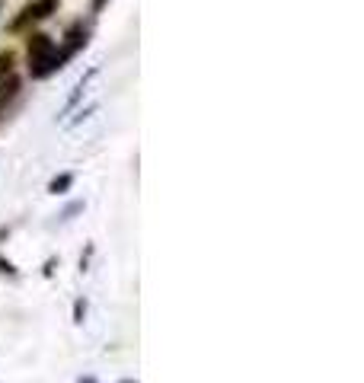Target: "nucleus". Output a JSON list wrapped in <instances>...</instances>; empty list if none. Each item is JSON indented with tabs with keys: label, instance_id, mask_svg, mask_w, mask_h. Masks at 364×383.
Here are the masks:
<instances>
[{
	"label": "nucleus",
	"instance_id": "nucleus-5",
	"mask_svg": "<svg viewBox=\"0 0 364 383\" xmlns=\"http://www.w3.org/2000/svg\"><path fill=\"white\" fill-rule=\"evenodd\" d=\"M70 186H74V176H70V173H61V176H54V179L48 182V192H52V195H64Z\"/></svg>",
	"mask_w": 364,
	"mask_h": 383
},
{
	"label": "nucleus",
	"instance_id": "nucleus-7",
	"mask_svg": "<svg viewBox=\"0 0 364 383\" xmlns=\"http://www.w3.org/2000/svg\"><path fill=\"white\" fill-rule=\"evenodd\" d=\"M0 271H3V275H10V278H16V275H20V271H16V265L10 262V259H3V255H0Z\"/></svg>",
	"mask_w": 364,
	"mask_h": 383
},
{
	"label": "nucleus",
	"instance_id": "nucleus-1",
	"mask_svg": "<svg viewBox=\"0 0 364 383\" xmlns=\"http://www.w3.org/2000/svg\"><path fill=\"white\" fill-rule=\"evenodd\" d=\"M26 52H29V74L36 80H45V77H52L54 70L68 64V58L61 54V48H54L52 36H45V32H32Z\"/></svg>",
	"mask_w": 364,
	"mask_h": 383
},
{
	"label": "nucleus",
	"instance_id": "nucleus-6",
	"mask_svg": "<svg viewBox=\"0 0 364 383\" xmlns=\"http://www.w3.org/2000/svg\"><path fill=\"white\" fill-rule=\"evenodd\" d=\"M13 64H16L13 52H0V80H3L7 74H13Z\"/></svg>",
	"mask_w": 364,
	"mask_h": 383
},
{
	"label": "nucleus",
	"instance_id": "nucleus-2",
	"mask_svg": "<svg viewBox=\"0 0 364 383\" xmlns=\"http://www.w3.org/2000/svg\"><path fill=\"white\" fill-rule=\"evenodd\" d=\"M58 10V0H32V3H26L23 10H20V16H16L13 23H10V29L13 32H23L29 29V26L42 23V20H48V16Z\"/></svg>",
	"mask_w": 364,
	"mask_h": 383
},
{
	"label": "nucleus",
	"instance_id": "nucleus-10",
	"mask_svg": "<svg viewBox=\"0 0 364 383\" xmlns=\"http://www.w3.org/2000/svg\"><path fill=\"white\" fill-rule=\"evenodd\" d=\"M10 236V227H0V240H7Z\"/></svg>",
	"mask_w": 364,
	"mask_h": 383
},
{
	"label": "nucleus",
	"instance_id": "nucleus-13",
	"mask_svg": "<svg viewBox=\"0 0 364 383\" xmlns=\"http://www.w3.org/2000/svg\"><path fill=\"white\" fill-rule=\"evenodd\" d=\"M119 383H137V380H119Z\"/></svg>",
	"mask_w": 364,
	"mask_h": 383
},
{
	"label": "nucleus",
	"instance_id": "nucleus-12",
	"mask_svg": "<svg viewBox=\"0 0 364 383\" xmlns=\"http://www.w3.org/2000/svg\"><path fill=\"white\" fill-rule=\"evenodd\" d=\"M77 383H99V380H93V377H80Z\"/></svg>",
	"mask_w": 364,
	"mask_h": 383
},
{
	"label": "nucleus",
	"instance_id": "nucleus-4",
	"mask_svg": "<svg viewBox=\"0 0 364 383\" xmlns=\"http://www.w3.org/2000/svg\"><path fill=\"white\" fill-rule=\"evenodd\" d=\"M16 93H20V77L7 74L3 80H0V115L7 112V105L16 99Z\"/></svg>",
	"mask_w": 364,
	"mask_h": 383
},
{
	"label": "nucleus",
	"instance_id": "nucleus-9",
	"mask_svg": "<svg viewBox=\"0 0 364 383\" xmlns=\"http://www.w3.org/2000/svg\"><path fill=\"white\" fill-rule=\"evenodd\" d=\"M77 211H84V202H74V204H68V208H64V214H61V218L64 220H70L77 214Z\"/></svg>",
	"mask_w": 364,
	"mask_h": 383
},
{
	"label": "nucleus",
	"instance_id": "nucleus-11",
	"mask_svg": "<svg viewBox=\"0 0 364 383\" xmlns=\"http://www.w3.org/2000/svg\"><path fill=\"white\" fill-rule=\"evenodd\" d=\"M106 7V0H93V10H103Z\"/></svg>",
	"mask_w": 364,
	"mask_h": 383
},
{
	"label": "nucleus",
	"instance_id": "nucleus-8",
	"mask_svg": "<svg viewBox=\"0 0 364 383\" xmlns=\"http://www.w3.org/2000/svg\"><path fill=\"white\" fill-rule=\"evenodd\" d=\"M86 316V301H74V323H84Z\"/></svg>",
	"mask_w": 364,
	"mask_h": 383
},
{
	"label": "nucleus",
	"instance_id": "nucleus-14",
	"mask_svg": "<svg viewBox=\"0 0 364 383\" xmlns=\"http://www.w3.org/2000/svg\"><path fill=\"white\" fill-rule=\"evenodd\" d=\"M0 10H3V0H0Z\"/></svg>",
	"mask_w": 364,
	"mask_h": 383
},
{
	"label": "nucleus",
	"instance_id": "nucleus-3",
	"mask_svg": "<svg viewBox=\"0 0 364 383\" xmlns=\"http://www.w3.org/2000/svg\"><path fill=\"white\" fill-rule=\"evenodd\" d=\"M86 36H90V32H86V26H84V23L70 26V29H68V36H64V38H68V42H64V48H61V54H64V58L70 61L77 52H80V48L86 45Z\"/></svg>",
	"mask_w": 364,
	"mask_h": 383
}]
</instances>
